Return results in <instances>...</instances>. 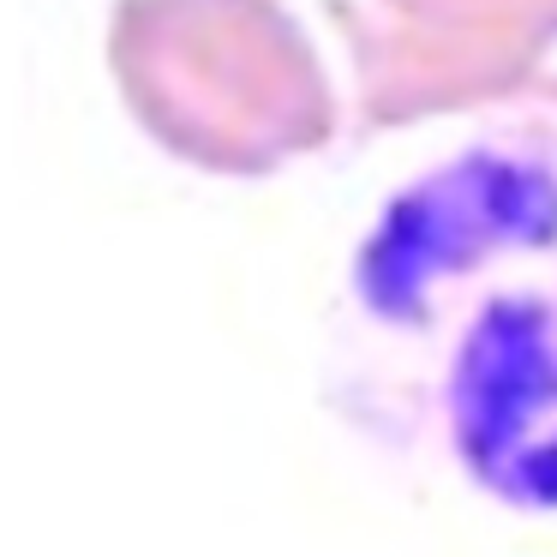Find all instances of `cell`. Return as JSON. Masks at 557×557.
<instances>
[{
	"instance_id": "obj_1",
	"label": "cell",
	"mask_w": 557,
	"mask_h": 557,
	"mask_svg": "<svg viewBox=\"0 0 557 557\" xmlns=\"http://www.w3.org/2000/svg\"><path fill=\"white\" fill-rule=\"evenodd\" d=\"M348 408L504 509H557V138L485 133L384 198L336 330Z\"/></svg>"
}]
</instances>
